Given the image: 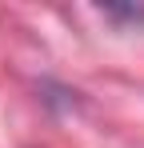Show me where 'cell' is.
<instances>
[{
    "instance_id": "1",
    "label": "cell",
    "mask_w": 144,
    "mask_h": 148,
    "mask_svg": "<svg viewBox=\"0 0 144 148\" xmlns=\"http://www.w3.org/2000/svg\"><path fill=\"white\" fill-rule=\"evenodd\" d=\"M108 16H120V20H144V8H104Z\"/></svg>"
}]
</instances>
